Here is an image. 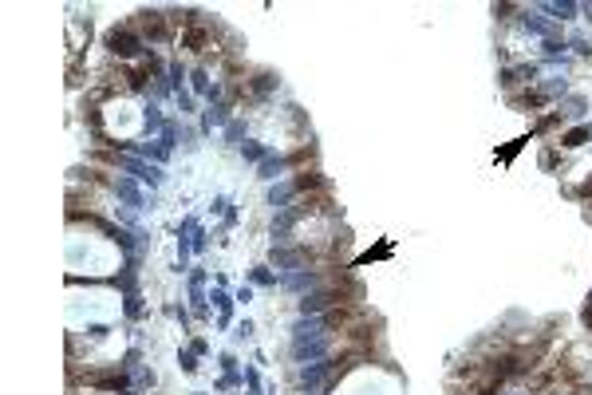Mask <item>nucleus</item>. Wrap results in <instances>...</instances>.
Here are the masks:
<instances>
[{
  "label": "nucleus",
  "mask_w": 592,
  "mask_h": 395,
  "mask_svg": "<svg viewBox=\"0 0 592 395\" xmlns=\"http://www.w3.org/2000/svg\"><path fill=\"white\" fill-rule=\"evenodd\" d=\"M111 51H115V56H131L134 48H138V40H134V32L131 28H122V32H111Z\"/></svg>",
  "instance_id": "1"
}]
</instances>
